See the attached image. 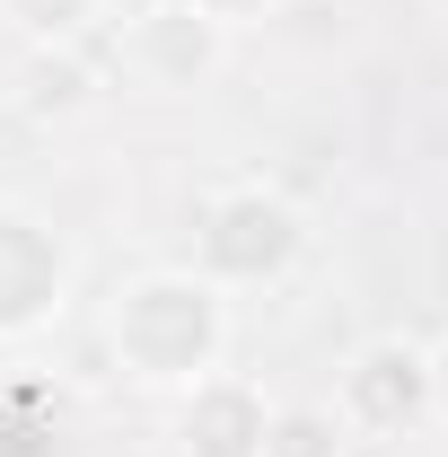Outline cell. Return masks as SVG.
Here are the masks:
<instances>
[{"label":"cell","mask_w":448,"mask_h":457,"mask_svg":"<svg viewBox=\"0 0 448 457\" xmlns=\"http://www.w3.org/2000/svg\"><path fill=\"white\" fill-rule=\"evenodd\" d=\"M185 9H194V18H212L220 36H237V27H255V18H264L273 0H185Z\"/></svg>","instance_id":"10"},{"label":"cell","mask_w":448,"mask_h":457,"mask_svg":"<svg viewBox=\"0 0 448 457\" xmlns=\"http://www.w3.org/2000/svg\"><path fill=\"white\" fill-rule=\"evenodd\" d=\"M343 431L361 440H404L413 422H431V343H404L378 335L343 361V387H335Z\"/></svg>","instance_id":"3"},{"label":"cell","mask_w":448,"mask_h":457,"mask_svg":"<svg viewBox=\"0 0 448 457\" xmlns=\"http://www.w3.org/2000/svg\"><path fill=\"white\" fill-rule=\"evenodd\" d=\"M176 457H264V431H273V404L255 378H194V387H176Z\"/></svg>","instance_id":"6"},{"label":"cell","mask_w":448,"mask_h":457,"mask_svg":"<svg viewBox=\"0 0 448 457\" xmlns=\"http://www.w3.org/2000/svg\"><path fill=\"white\" fill-rule=\"evenodd\" d=\"M62 299H71V246H62L36 212L0 203V343L54 326Z\"/></svg>","instance_id":"4"},{"label":"cell","mask_w":448,"mask_h":457,"mask_svg":"<svg viewBox=\"0 0 448 457\" xmlns=\"http://www.w3.org/2000/svg\"><path fill=\"white\" fill-rule=\"evenodd\" d=\"M106 343L141 387H194V378L220 370V352H228V308L194 264H159V273H132L114 290Z\"/></svg>","instance_id":"1"},{"label":"cell","mask_w":448,"mask_h":457,"mask_svg":"<svg viewBox=\"0 0 448 457\" xmlns=\"http://www.w3.org/2000/svg\"><path fill=\"white\" fill-rule=\"evenodd\" d=\"M308 255V220L299 203L264 185V176H237L203 203V228H194V273L212 290H255V282H281L290 264Z\"/></svg>","instance_id":"2"},{"label":"cell","mask_w":448,"mask_h":457,"mask_svg":"<svg viewBox=\"0 0 448 457\" xmlns=\"http://www.w3.org/2000/svg\"><path fill=\"white\" fill-rule=\"evenodd\" d=\"M352 431H343L335 404H273V431H264V457H343Z\"/></svg>","instance_id":"8"},{"label":"cell","mask_w":448,"mask_h":457,"mask_svg":"<svg viewBox=\"0 0 448 457\" xmlns=\"http://www.w3.org/2000/svg\"><path fill=\"white\" fill-rule=\"evenodd\" d=\"M114 18H141V9H159V0H106Z\"/></svg>","instance_id":"12"},{"label":"cell","mask_w":448,"mask_h":457,"mask_svg":"<svg viewBox=\"0 0 448 457\" xmlns=\"http://www.w3.org/2000/svg\"><path fill=\"white\" fill-rule=\"evenodd\" d=\"M9 97H18L27 123H79L97 106V62L79 54L71 36L62 45H27V62L9 71Z\"/></svg>","instance_id":"7"},{"label":"cell","mask_w":448,"mask_h":457,"mask_svg":"<svg viewBox=\"0 0 448 457\" xmlns=\"http://www.w3.org/2000/svg\"><path fill=\"white\" fill-rule=\"evenodd\" d=\"M431 413L448 422V343H431Z\"/></svg>","instance_id":"11"},{"label":"cell","mask_w":448,"mask_h":457,"mask_svg":"<svg viewBox=\"0 0 448 457\" xmlns=\"http://www.w3.org/2000/svg\"><path fill=\"white\" fill-rule=\"evenodd\" d=\"M0 9H9V18H18L36 45H62V36H71V27H79L97 0H0Z\"/></svg>","instance_id":"9"},{"label":"cell","mask_w":448,"mask_h":457,"mask_svg":"<svg viewBox=\"0 0 448 457\" xmlns=\"http://www.w3.org/2000/svg\"><path fill=\"white\" fill-rule=\"evenodd\" d=\"M220 54H228V36L212 18H194L185 0H159V9L123 18V62H132V79L159 88V97H194V88L220 71Z\"/></svg>","instance_id":"5"}]
</instances>
